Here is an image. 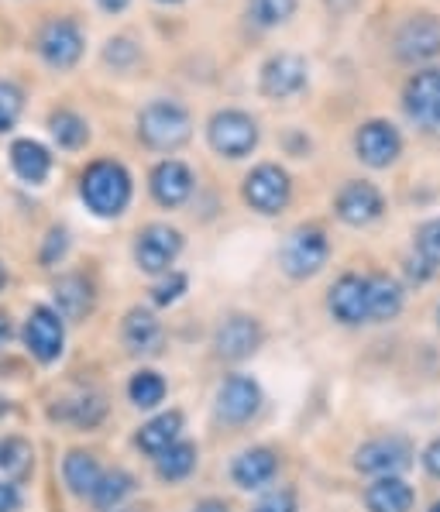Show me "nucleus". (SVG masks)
<instances>
[{
	"instance_id": "1",
	"label": "nucleus",
	"mask_w": 440,
	"mask_h": 512,
	"mask_svg": "<svg viewBox=\"0 0 440 512\" xmlns=\"http://www.w3.org/2000/svg\"><path fill=\"white\" fill-rule=\"evenodd\" d=\"M80 203L97 220H117L128 214L135 179L121 159H93L80 172Z\"/></svg>"
},
{
	"instance_id": "2",
	"label": "nucleus",
	"mask_w": 440,
	"mask_h": 512,
	"mask_svg": "<svg viewBox=\"0 0 440 512\" xmlns=\"http://www.w3.org/2000/svg\"><path fill=\"white\" fill-rule=\"evenodd\" d=\"M138 141L148 152H162L169 159L172 152H179L183 145H190L193 138V114L179 100L155 97L138 110L135 117Z\"/></svg>"
},
{
	"instance_id": "3",
	"label": "nucleus",
	"mask_w": 440,
	"mask_h": 512,
	"mask_svg": "<svg viewBox=\"0 0 440 512\" xmlns=\"http://www.w3.org/2000/svg\"><path fill=\"white\" fill-rule=\"evenodd\" d=\"M330 262V234L320 224H300L279 244V272L293 282L320 275Z\"/></svg>"
},
{
	"instance_id": "4",
	"label": "nucleus",
	"mask_w": 440,
	"mask_h": 512,
	"mask_svg": "<svg viewBox=\"0 0 440 512\" xmlns=\"http://www.w3.org/2000/svg\"><path fill=\"white\" fill-rule=\"evenodd\" d=\"M21 344H25L28 358L35 365L49 368L59 365V358L66 354V337H69V320L55 310L52 303H35L21 320Z\"/></svg>"
},
{
	"instance_id": "5",
	"label": "nucleus",
	"mask_w": 440,
	"mask_h": 512,
	"mask_svg": "<svg viewBox=\"0 0 440 512\" xmlns=\"http://www.w3.org/2000/svg\"><path fill=\"white\" fill-rule=\"evenodd\" d=\"M258 141H262V128H258V121L248 114V110L220 107L210 114L207 145H210V152L220 155V159H227V162L251 159Z\"/></svg>"
},
{
	"instance_id": "6",
	"label": "nucleus",
	"mask_w": 440,
	"mask_h": 512,
	"mask_svg": "<svg viewBox=\"0 0 440 512\" xmlns=\"http://www.w3.org/2000/svg\"><path fill=\"white\" fill-rule=\"evenodd\" d=\"M265 406V389L255 375L248 372H227L214 389V420L220 427H248L258 420Z\"/></svg>"
},
{
	"instance_id": "7",
	"label": "nucleus",
	"mask_w": 440,
	"mask_h": 512,
	"mask_svg": "<svg viewBox=\"0 0 440 512\" xmlns=\"http://www.w3.org/2000/svg\"><path fill=\"white\" fill-rule=\"evenodd\" d=\"M186 248V234L179 227L165 224V220H152V224L138 227L135 241H131V262L141 275H159L172 272Z\"/></svg>"
},
{
	"instance_id": "8",
	"label": "nucleus",
	"mask_w": 440,
	"mask_h": 512,
	"mask_svg": "<svg viewBox=\"0 0 440 512\" xmlns=\"http://www.w3.org/2000/svg\"><path fill=\"white\" fill-rule=\"evenodd\" d=\"M241 200L251 214L258 217H279L293 203V176L279 162H258L241 179Z\"/></svg>"
},
{
	"instance_id": "9",
	"label": "nucleus",
	"mask_w": 440,
	"mask_h": 512,
	"mask_svg": "<svg viewBox=\"0 0 440 512\" xmlns=\"http://www.w3.org/2000/svg\"><path fill=\"white\" fill-rule=\"evenodd\" d=\"M35 52L55 73H69L80 66L86 52V31L76 18L55 14V18L42 21V28L35 31Z\"/></svg>"
},
{
	"instance_id": "10",
	"label": "nucleus",
	"mask_w": 440,
	"mask_h": 512,
	"mask_svg": "<svg viewBox=\"0 0 440 512\" xmlns=\"http://www.w3.org/2000/svg\"><path fill=\"white\" fill-rule=\"evenodd\" d=\"M416 461V447L403 433H379V437L361 440L351 454L358 475L365 478H385V475H403Z\"/></svg>"
},
{
	"instance_id": "11",
	"label": "nucleus",
	"mask_w": 440,
	"mask_h": 512,
	"mask_svg": "<svg viewBox=\"0 0 440 512\" xmlns=\"http://www.w3.org/2000/svg\"><path fill=\"white\" fill-rule=\"evenodd\" d=\"M392 55L413 69L434 66L440 59V14L416 11L399 21V28L392 31Z\"/></svg>"
},
{
	"instance_id": "12",
	"label": "nucleus",
	"mask_w": 440,
	"mask_h": 512,
	"mask_svg": "<svg viewBox=\"0 0 440 512\" xmlns=\"http://www.w3.org/2000/svg\"><path fill=\"white\" fill-rule=\"evenodd\" d=\"M265 344V327L255 313H241L231 310L217 320L214 334H210V348H214L217 361L227 365H241L251 354H258V348Z\"/></svg>"
},
{
	"instance_id": "13",
	"label": "nucleus",
	"mask_w": 440,
	"mask_h": 512,
	"mask_svg": "<svg viewBox=\"0 0 440 512\" xmlns=\"http://www.w3.org/2000/svg\"><path fill=\"white\" fill-rule=\"evenodd\" d=\"M399 104L420 135H440V66H423L406 76Z\"/></svg>"
},
{
	"instance_id": "14",
	"label": "nucleus",
	"mask_w": 440,
	"mask_h": 512,
	"mask_svg": "<svg viewBox=\"0 0 440 512\" xmlns=\"http://www.w3.org/2000/svg\"><path fill=\"white\" fill-rule=\"evenodd\" d=\"M351 148H355V159L361 165L382 172L403 159L406 145H403V131H399L396 124L385 121V117H372V121H361L355 128Z\"/></svg>"
},
{
	"instance_id": "15",
	"label": "nucleus",
	"mask_w": 440,
	"mask_h": 512,
	"mask_svg": "<svg viewBox=\"0 0 440 512\" xmlns=\"http://www.w3.org/2000/svg\"><path fill=\"white\" fill-rule=\"evenodd\" d=\"M310 86V62L300 52H272L258 69V93L272 104L293 100Z\"/></svg>"
},
{
	"instance_id": "16",
	"label": "nucleus",
	"mask_w": 440,
	"mask_h": 512,
	"mask_svg": "<svg viewBox=\"0 0 440 512\" xmlns=\"http://www.w3.org/2000/svg\"><path fill=\"white\" fill-rule=\"evenodd\" d=\"M327 317L337 327H368V275L365 272H341L327 289Z\"/></svg>"
},
{
	"instance_id": "17",
	"label": "nucleus",
	"mask_w": 440,
	"mask_h": 512,
	"mask_svg": "<svg viewBox=\"0 0 440 512\" xmlns=\"http://www.w3.org/2000/svg\"><path fill=\"white\" fill-rule=\"evenodd\" d=\"M330 210L348 227H372L385 217V193L375 183H368V179H348L334 193Z\"/></svg>"
},
{
	"instance_id": "18",
	"label": "nucleus",
	"mask_w": 440,
	"mask_h": 512,
	"mask_svg": "<svg viewBox=\"0 0 440 512\" xmlns=\"http://www.w3.org/2000/svg\"><path fill=\"white\" fill-rule=\"evenodd\" d=\"M282 471V458L279 451L269 444H251L245 451H238L227 464V478H231L234 488H241V492H269L275 485V478H279Z\"/></svg>"
},
{
	"instance_id": "19",
	"label": "nucleus",
	"mask_w": 440,
	"mask_h": 512,
	"mask_svg": "<svg viewBox=\"0 0 440 512\" xmlns=\"http://www.w3.org/2000/svg\"><path fill=\"white\" fill-rule=\"evenodd\" d=\"M196 189V176L193 169L183 159H159L148 172V193L159 203L162 210H179L183 203H190Z\"/></svg>"
},
{
	"instance_id": "20",
	"label": "nucleus",
	"mask_w": 440,
	"mask_h": 512,
	"mask_svg": "<svg viewBox=\"0 0 440 512\" xmlns=\"http://www.w3.org/2000/svg\"><path fill=\"white\" fill-rule=\"evenodd\" d=\"M117 337H121V348L128 351L131 358H152L165 344V327L152 306H131L121 317Z\"/></svg>"
},
{
	"instance_id": "21",
	"label": "nucleus",
	"mask_w": 440,
	"mask_h": 512,
	"mask_svg": "<svg viewBox=\"0 0 440 512\" xmlns=\"http://www.w3.org/2000/svg\"><path fill=\"white\" fill-rule=\"evenodd\" d=\"M183 430H186L183 409H159V413H152L148 420L138 423L131 444H135V451L141 454V458L159 461L172 444L183 440Z\"/></svg>"
},
{
	"instance_id": "22",
	"label": "nucleus",
	"mask_w": 440,
	"mask_h": 512,
	"mask_svg": "<svg viewBox=\"0 0 440 512\" xmlns=\"http://www.w3.org/2000/svg\"><path fill=\"white\" fill-rule=\"evenodd\" d=\"M52 420L76 433H93L107 420V396L97 389H76L55 399Z\"/></svg>"
},
{
	"instance_id": "23",
	"label": "nucleus",
	"mask_w": 440,
	"mask_h": 512,
	"mask_svg": "<svg viewBox=\"0 0 440 512\" xmlns=\"http://www.w3.org/2000/svg\"><path fill=\"white\" fill-rule=\"evenodd\" d=\"M104 471L107 468H104V461L97 458V451H86V447H69V451L62 454V464H59L62 488L80 502H90L93 488L100 485Z\"/></svg>"
},
{
	"instance_id": "24",
	"label": "nucleus",
	"mask_w": 440,
	"mask_h": 512,
	"mask_svg": "<svg viewBox=\"0 0 440 512\" xmlns=\"http://www.w3.org/2000/svg\"><path fill=\"white\" fill-rule=\"evenodd\" d=\"M49 293H52V306L69 324H80V320L93 313V306H97V289H93V282L83 272H62L52 282Z\"/></svg>"
},
{
	"instance_id": "25",
	"label": "nucleus",
	"mask_w": 440,
	"mask_h": 512,
	"mask_svg": "<svg viewBox=\"0 0 440 512\" xmlns=\"http://www.w3.org/2000/svg\"><path fill=\"white\" fill-rule=\"evenodd\" d=\"M7 165H11V172L18 176V183L45 186L52 176L55 159L38 138H14L11 148H7Z\"/></svg>"
},
{
	"instance_id": "26",
	"label": "nucleus",
	"mask_w": 440,
	"mask_h": 512,
	"mask_svg": "<svg viewBox=\"0 0 440 512\" xmlns=\"http://www.w3.org/2000/svg\"><path fill=\"white\" fill-rule=\"evenodd\" d=\"M406 310V282L389 272H368V324H392Z\"/></svg>"
},
{
	"instance_id": "27",
	"label": "nucleus",
	"mask_w": 440,
	"mask_h": 512,
	"mask_svg": "<svg viewBox=\"0 0 440 512\" xmlns=\"http://www.w3.org/2000/svg\"><path fill=\"white\" fill-rule=\"evenodd\" d=\"M368 512H413L416 506V488L403 475H385L372 478L361 492Z\"/></svg>"
},
{
	"instance_id": "28",
	"label": "nucleus",
	"mask_w": 440,
	"mask_h": 512,
	"mask_svg": "<svg viewBox=\"0 0 440 512\" xmlns=\"http://www.w3.org/2000/svg\"><path fill=\"white\" fill-rule=\"evenodd\" d=\"M124 396H128V403L141 409V413H159L165 396H169V382H165V375L159 368L141 365L128 375V382H124Z\"/></svg>"
},
{
	"instance_id": "29",
	"label": "nucleus",
	"mask_w": 440,
	"mask_h": 512,
	"mask_svg": "<svg viewBox=\"0 0 440 512\" xmlns=\"http://www.w3.org/2000/svg\"><path fill=\"white\" fill-rule=\"evenodd\" d=\"M152 464H155V478H159L162 485H183V482H190L196 475V468H200V444L183 437Z\"/></svg>"
},
{
	"instance_id": "30",
	"label": "nucleus",
	"mask_w": 440,
	"mask_h": 512,
	"mask_svg": "<svg viewBox=\"0 0 440 512\" xmlns=\"http://www.w3.org/2000/svg\"><path fill=\"white\" fill-rule=\"evenodd\" d=\"M138 492V478L131 475L128 468H107L104 478H100V485L93 488L90 495V506L97 512H121L124 502L131 499V495Z\"/></svg>"
},
{
	"instance_id": "31",
	"label": "nucleus",
	"mask_w": 440,
	"mask_h": 512,
	"mask_svg": "<svg viewBox=\"0 0 440 512\" xmlns=\"http://www.w3.org/2000/svg\"><path fill=\"white\" fill-rule=\"evenodd\" d=\"M49 135L62 152H80L90 145V121L69 107H55L49 114Z\"/></svg>"
},
{
	"instance_id": "32",
	"label": "nucleus",
	"mask_w": 440,
	"mask_h": 512,
	"mask_svg": "<svg viewBox=\"0 0 440 512\" xmlns=\"http://www.w3.org/2000/svg\"><path fill=\"white\" fill-rule=\"evenodd\" d=\"M35 468V444L21 433H0V475L25 482Z\"/></svg>"
},
{
	"instance_id": "33",
	"label": "nucleus",
	"mask_w": 440,
	"mask_h": 512,
	"mask_svg": "<svg viewBox=\"0 0 440 512\" xmlns=\"http://www.w3.org/2000/svg\"><path fill=\"white\" fill-rule=\"evenodd\" d=\"M296 7H300V0H245L248 21L262 31L289 25L293 14H296Z\"/></svg>"
},
{
	"instance_id": "34",
	"label": "nucleus",
	"mask_w": 440,
	"mask_h": 512,
	"mask_svg": "<svg viewBox=\"0 0 440 512\" xmlns=\"http://www.w3.org/2000/svg\"><path fill=\"white\" fill-rule=\"evenodd\" d=\"M186 293H190V275L183 269H172L159 275V279H152L148 299H152V306H159V310H169V306H176Z\"/></svg>"
},
{
	"instance_id": "35",
	"label": "nucleus",
	"mask_w": 440,
	"mask_h": 512,
	"mask_svg": "<svg viewBox=\"0 0 440 512\" xmlns=\"http://www.w3.org/2000/svg\"><path fill=\"white\" fill-rule=\"evenodd\" d=\"M413 255L420 258V262H427L434 272H440V217H430V220H423V224H416Z\"/></svg>"
},
{
	"instance_id": "36",
	"label": "nucleus",
	"mask_w": 440,
	"mask_h": 512,
	"mask_svg": "<svg viewBox=\"0 0 440 512\" xmlns=\"http://www.w3.org/2000/svg\"><path fill=\"white\" fill-rule=\"evenodd\" d=\"M69 248H73V238H69L66 227L62 224L49 227L42 244H38V265H42V269H59L69 258Z\"/></svg>"
},
{
	"instance_id": "37",
	"label": "nucleus",
	"mask_w": 440,
	"mask_h": 512,
	"mask_svg": "<svg viewBox=\"0 0 440 512\" xmlns=\"http://www.w3.org/2000/svg\"><path fill=\"white\" fill-rule=\"evenodd\" d=\"M138 59H141V49H138L135 38H128V35L107 38V45H104V62H107V69H117V73H128V69H135V62H138Z\"/></svg>"
},
{
	"instance_id": "38",
	"label": "nucleus",
	"mask_w": 440,
	"mask_h": 512,
	"mask_svg": "<svg viewBox=\"0 0 440 512\" xmlns=\"http://www.w3.org/2000/svg\"><path fill=\"white\" fill-rule=\"evenodd\" d=\"M251 512H300V492L296 485H272L255 499Z\"/></svg>"
},
{
	"instance_id": "39",
	"label": "nucleus",
	"mask_w": 440,
	"mask_h": 512,
	"mask_svg": "<svg viewBox=\"0 0 440 512\" xmlns=\"http://www.w3.org/2000/svg\"><path fill=\"white\" fill-rule=\"evenodd\" d=\"M21 110H25V93L11 80H0V135H7L18 124Z\"/></svg>"
},
{
	"instance_id": "40",
	"label": "nucleus",
	"mask_w": 440,
	"mask_h": 512,
	"mask_svg": "<svg viewBox=\"0 0 440 512\" xmlns=\"http://www.w3.org/2000/svg\"><path fill=\"white\" fill-rule=\"evenodd\" d=\"M25 509V488L14 478L0 475V512H21Z\"/></svg>"
},
{
	"instance_id": "41",
	"label": "nucleus",
	"mask_w": 440,
	"mask_h": 512,
	"mask_svg": "<svg viewBox=\"0 0 440 512\" xmlns=\"http://www.w3.org/2000/svg\"><path fill=\"white\" fill-rule=\"evenodd\" d=\"M403 265H406V282H410V286H427V282L437 275L427 262H420V258L413 255V251L406 255V262H403Z\"/></svg>"
},
{
	"instance_id": "42",
	"label": "nucleus",
	"mask_w": 440,
	"mask_h": 512,
	"mask_svg": "<svg viewBox=\"0 0 440 512\" xmlns=\"http://www.w3.org/2000/svg\"><path fill=\"white\" fill-rule=\"evenodd\" d=\"M420 468L427 471L434 482H440V433L434 440H427V447L420 451Z\"/></svg>"
},
{
	"instance_id": "43",
	"label": "nucleus",
	"mask_w": 440,
	"mask_h": 512,
	"mask_svg": "<svg viewBox=\"0 0 440 512\" xmlns=\"http://www.w3.org/2000/svg\"><path fill=\"white\" fill-rule=\"evenodd\" d=\"M282 145H286V148H289V155H296V159H303V155L310 152V138H306L303 131H286Z\"/></svg>"
},
{
	"instance_id": "44",
	"label": "nucleus",
	"mask_w": 440,
	"mask_h": 512,
	"mask_svg": "<svg viewBox=\"0 0 440 512\" xmlns=\"http://www.w3.org/2000/svg\"><path fill=\"white\" fill-rule=\"evenodd\" d=\"M18 337V327H14V317L7 310H0V354L11 348V341Z\"/></svg>"
},
{
	"instance_id": "45",
	"label": "nucleus",
	"mask_w": 440,
	"mask_h": 512,
	"mask_svg": "<svg viewBox=\"0 0 440 512\" xmlns=\"http://www.w3.org/2000/svg\"><path fill=\"white\" fill-rule=\"evenodd\" d=\"M190 512H231V502L220 499V495H203V499L193 502Z\"/></svg>"
},
{
	"instance_id": "46",
	"label": "nucleus",
	"mask_w": 440,
	"mask_h": 512,
	"mask_svg": "<svg viewBox=\"0 0 440 512\" xmlns=\"http://www.w3.org/2000/svg\"><path fill=\"white\" fill-rule=\"evenodd\" d=\"M97 7L104 14H124L131 7V0H97Z\"/></svg>"
},
{
	"instance_id": "47",
	"label": "nucleus",
	"mask_w": 440,
	"mask_h": 512,
	"mask_svg": "<svg viewBox=\"0 0 440 512\" xmlns=\"http://www.w3.org/2000/svg\"><path fill=\"white\" fill-rule=\"evenodd\" d=\"M7 286H11V265H7L4 258H0V296L7 293Z\"/></svg>"
},
{
	"instance_id": "48",
	"label": "nucleus",
	"mask_w": 440,
	"mask_h": 512,
	"mask_svg": "<svg viewBox=\"0 0 440 512\" xmlns=\"http://www.w3.org/2000/svg\"><path fill=\"white\" fill-rule=\"evenodd\" d=\"M155 4H165V7H176V4H183V0H155Z\"/></svg>"
},
{
	"instance_id": "49",
	"label": "nucleus",
	"mask_w": 440,
	"mask_h": 512,
	"mask_svg": "<svg viewBox=\"0 0 440 512\" xmlns=\"http://www.w3.org/2000/svg\"><path fill=\"white\" fill-rule=\"evenodd\" d=\"M427 512H440V499H434V502H430V509Z\"/></svg>"
},
{
	"instance_id": "50",
	"label": "nucleus",
	"mask_w": 440,
	"mask_h": 512,
	"mask_svg": "<svg viewBox=\"0 0 440 512\" xmlns=\"http://www.w3.org/2000/svg\"><path fill=\"white\" fill-rule=\"evenodd\" d=\"M437 327H440V303H437Z\"/></svg>"
},
{
	"instance_id": "51",
	"label": "nucleus",
	"mask_w": 440,
	"mask_h": 512,
	"mask_svg": "<svg viewBox=\"0 0 440 512\" xmlns=\"http://www.w3.org/2000/svg\"><path fill=\"white\" fill-rule=\"evenodd\" d=\"M121 512H124V509H121Z\"/></svg>"
}]
</instances>
